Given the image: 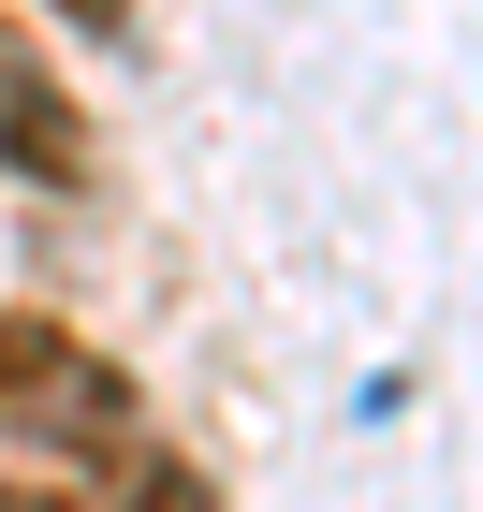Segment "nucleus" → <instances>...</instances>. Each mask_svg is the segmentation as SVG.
Here are the masks:
<instances>
[{
	"instance_id": "nucleus-1",
	"label": "nucleus",
	"mask_w": 483,
	"mask_h": 512,
	"mask_svg": "<svg viewBox=\"0 0 483 512\" xmlns=\"http://www.w3.org/2000/svg\"><path fill=\"white\" fill-rule=\"evenodd\" d=\"M0 439H44V454H103V469H132V454H147V410H132V381L88 352L74 322L0 308Z\"/></svg>"
},
{
	"instance_id": "nucleus-2",
	"label": "nucleus",
	"mask_w": 483,
	"mask_h": 512,
	"mask_svg": "<svg viewBox=\"0 0 483 512\" xmlns=\"http://www.w3.org/2000/svg\"><path fill=\"white\" fill-rule=\"evenodd\" d=\"M0 147L30 161L44 191H74V176H88V132L59 118V88H44V74H15V59H0Z\"/></svg>"
},
{
	"instance_id": "nucleus-3",
	"label": "nucleus",
	"mask_w": 483,
	"mask_h": 512,
	"mask_svg": "<svg viewBox=\"0 0 483 512\" xmlns=\"http://www.w3.org/2000/svg\"><path fill=\"white\" fill-rule=\"evenodd\" d=\"M118 512H220V498H205L191 454H132V498H118Z\"/></svg>"
},
{
	"instance_id": "nucleus-4",
	"label": "nucleus",
	"mask_w": 483,
	"mask_h": 512,
	"mask_svg": "<svg viewBox=\"0 0 483 512\" xmlns=\"http://www.w3.org/2000/svg\"><path fill=\"white\" fill-rule=\"evenodd\" d=\"M44 15H74V30H132V0H44Z\"/></svg>"
},
{
	"instance_id": "nucleus-5",
	"label": "nucleus",
	"mask_w": 483,
	"mask_h": 512,
	"mask_svg": "<svg viewBox=\"0 0 483 512\" xmlns=\"http://www.w3.org/2000/svg\"><path fill=\"white\" fill-rule=\"evenodd\" d=\"M0 512H88V498H59V483H0Z\"/></svg>"
}]
</instances>
